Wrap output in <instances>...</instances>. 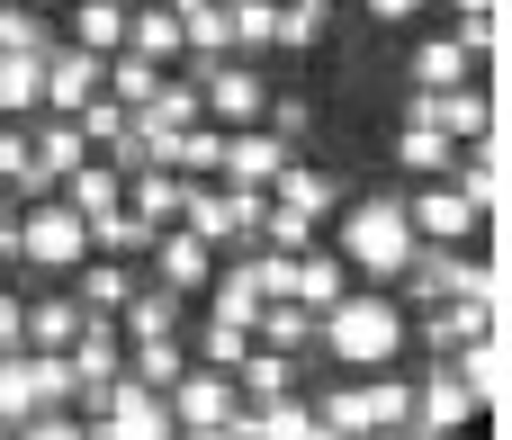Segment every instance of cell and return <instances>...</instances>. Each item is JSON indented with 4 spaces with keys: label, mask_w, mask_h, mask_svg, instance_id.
I'll return each mask as SVG.
<instances>
[{
    "label": "cell",
    "mask_w": 512,
    "mask_h": 440,
    "mask_svg": "<svg viewBox=\"0 0 512 440\" xmlns=\"http://www.w3.org/2000/svg\"><path fill=\"white\" fill-rule=\"evenodd\" d=\"M306 126H315V108H306V99H270V135H279V144H297Z\"/></svg>",
    "instance_id": "obj_36"
},
{
    "label": "cell",
    "mask_w": 512,
    "mask_h": 440,
    "mask_svg": "<svg viewBox=\"0 0 512 440\" xmlns=\"http://www.w3.org/2000/svg\"><path fill=\"white\" fill-rule=\"evenodd\" d=\"M9 261H18V198L0 189V270H9Z\"/></svg>",
    "instance_id": "obj_39"
},
{
    "label": "cell",
    "mask_w": 512,
    "mask_h": 440,
    "mask_svg": "<svg viewBox=\"0 0 512 440\" xmlns=\"http://www.w3.org/2000/svg\"><path fill=\"white\" fill-rule=\"evenodd\" d=\"M162 405H171L180 432H225V423L243 414V387H234L225 369H180V378L162 387Z\"/></svg>",
    "instance_id": "obj_7"
},
{
    "label": "cell",
    "mask_w": 512,
    "mask_h": 440,
    "mask_svg": "<svg viewBox=\"0 0 512 440\" xmlns=\"http://www.w3.org/2000/svg\"><path fill=\"white\" fill-rule=\"evenodd\" d=\"M315 351L342 369H396L414 351V315L396 306V288H342L315 315Z\"/></svg>",
    "instance_id": "obj_1"
},
{
    "label": "cell",
    "mask_w": 512,
    "mask_h": 440,
    "mask_svg": "<svg viewBox=\"0 0 512 440\" xmlns=\"http://www.w3.org/2000/svg\"><path fill=\"white\" fill-rule=\"evenodd\" d=\"M342 288H351V261H342L333 243H306V252L288 261V297H297V306H315V315H324Z\"/></svg>",
    "instance_id": "obj_15"
},
{
    "label": "cell",
    "mask_w": 512,
    "mask_h": 440,
    "mask_svg": "<svg viewBox=\"0 0 512 440\" xmlns=\"http://www.w3.org/2000/svg\"><path fill=\"white\" fill-rule=\"evenodd\" d=\"M171 9H189V0H171Z\"/></svg>",
    "instance_id": "obj_42"
},
{
    "label": "cell",
    "mask_w": 512,
    "mask_h": 440,
    "mask_svg": "<svg viewBox=\"0 0 512 440\" xmlns=\"http://www.w3.org/2000/svg\"><path fill=\"white\" fill-rule=\"evenodd\" d=\"M450 162H459L450 135H432V126H405V135H396V171H405V180H441Z\"/></svg>",
    "instance_id": "obj_26"
},
{
    "label": "cell",
    "mask_w": 512,
    "mask_h": 440,
    "mask_svg": "<svg viewBox=\"0 0 512 440\" xmlns=\"http://www.w3.org/2000/svg\"><path fill=\"white\" fill-rule=\"evenodd\" d=\"M90 261V225L63 207V198H27L18 207V261L9 270H27V279H72Z\"/></svg>",
    "instance_id": "obj_3"
},
{
    "label": "cell",
    "mask_w": 512,
    "mask_h": 440,
    "mask_svg": "<svg viewBox=\"0 0 512 440\" xmlns=\"http://www.w3.org/2000/svg\"><path fill=\"white\" fill-rule=\"evenodd\" d=\"M261 189H234V180H189V207H180V225L207 243V252H243L252 234H261Z\"/></svg>",
    "instance_id": "obj_4"
},
{
    "label": "cell",
    "mask_w": 512,
    "mask_h": 440,
    "mask_svg": "<svg viewBox=\"0 0 512 440\" xmlns=\"http://www.w3.org/2000/svg\"><path fill=\"white\" fill-rule=\"evenodd\" d=\"M180 369H189V360H180V333H171V342H135V351H126V378H135V387H153V396H162Z\"/></svg>",
    "instance_id": "obj_32"
},
{
    "label": "cell",
    "mask_w": 512,
    "mask_h": 440,
    "mask_svg": "<svg viewBox=\"0 0 512 440\" xmlns=\"http://www.w3.org/2000/svg\"><path fill=\"white\" fill-rule=\"evenodd\" d=\"M99 90H108V99H117L126 117H135V108H144V99L162 90V63H144V54H126V45H117V54L99 63Z\"/></svg>",
    "instance_id": "obj_23"
},
{
    "label": "cell",
    "mask_w": 512,
    "mask_h": 440,
    "mask_svg": "<svg viewBox=\"0 0 512 440\" xmlns=\"http://www.w3.org/2000/svg\"><path fill=\"white\" fill-rule=\"evenodd\" d=\"M0 440H9V432H0Z\"/></svg>",
    "instance_id": "obj_44"
},
{
    "label": "cell",
    "mask_w": 512,
    "mask_h": 440,
    "mask_svg": "<svg viewBox=\"0 0 512 440\" xmlns=\"http://www.w3.org/2000/svg\"><path fill=\"white\" fill-rule=\"evenodd\" d=\"M126 54H144V63H180V9L171 0H135L126 9Z\"/></svg>",
    "instance_id": "obj_17"
},
{
    "label": "cell",
    "mask_w": 512,
    "mask_h": 440,
    "mask_svg": "<svg viewBox=\"0 0 512 440\" xmlns=\"http://www.w3.org/2000/svg\"><path fill=\"white\" fill-rule=\"evenodd\" d=\"M459 81H477L468 54H459V36H432V45L414 54V90H459Z\"/></svg>",
    "instance_id": "obj_30"
},
{
    "label": "cell",
    "mask_w": 512,
    "mask_h": 440,
    "mask_svg": "<svg viewBox=\"0 0 512 440\" xmlns=\"http://www.w3.org/2000/svg\"><path fill=\"white\" fill-rule=\"evenodd\" d=\"M432 369H450L477 405H495V396H504V333H477V342H459V351L432 360Z\"/></svg>",
    "instance_id": "obj_19"
},
{
    "label": "cell",
    "mask_w": 512,
    "mask_h": 440,
    "mask_svg": "<svg viewBox=\"0 0 512 440\" xmlns=\"http://www.w3.org/2000/svg\"><path fill=\"white\" fill-rule=\"evenodd\" d=\"M153 279H162L171 297H189V288H207V279H216V252H207L189 225H162V234H153Z\"/></svg>",
    "instance_id": "obj_12"
},
{
    "label": "cell",
    "mask_w": 512,
    "mask_h": 440,
    "mask_svg": "<svg viewBox=\"0 0 512 440\" xmlns=\"http://www.w3.org/2000/svg\"><path fill=\"white\" fill-rule=\"evenodd\" d=\"M225 432H234V440H306V432H315V405L288 387V396H261V405H243Z\"/></svg>",
    "instance_id": "obj_14"
},
{
    "label": "cell",
    "mask_w": 512,
    "mask_h": 440,
    "mask_svg": "<svg viewBox=\"0 0 512 440\" xmlns=\"http://www.w3.org/2000/svg\"><path fill=\"white\" fill-rule=\"evenodd\" d=\"M36 9H45V0H36Z\"/></svg>",
    "instance_id": "obj_43"
},
{
    "label": "cell",
    "mask_w": 512,
    "mask_h": 440,
    "mask_svg": "<svg viewBox=\"0 0 512 440\" xmlns=\"http://www.w3.org/2000/svg\"><path fill=\"white\" fill-rule=\"evenodd\" d=\"M333 252L351 261V279H396L414 261V225H405V189H378V198H351L342 225H333Z\"/></svg>",
    "instance_id": "obj_2"
},
{
    "label": "cell",
    "mask_w": 512,
    "mask_h": 440,
    "mask_svg": "<svg viewBox=\"0 0 512 440\" xmlns=\"http://www.w3.org/2000/svg\"><path fill=\"white\" fill-rule=\"evenodd\" d=\"M18 342H27V297L0 279V351H18Z\"/></svg>",
    "instance_id": "obj_37"
},
{
    "label": "cell",
    "mask_w": 512,
    "mask_h": 440,
    "mask_svg": "<svg viewBox=\"0 0 512 440\" xmlns=\"http://www.w3.org/2000/svg\"><path fill=\"white\" fill-rule=\"evenodd\" d=\"M234 45H243V54L279 45V0H234Z\"/></svg>",
    "instance_id": "obj_34"
},
{
    "label": "cell",
    "mask_w": 512,
    "mask_h": 440,
    "mask_svg": "<svg viewBox=\"0 0 512 440\" xmlns=\"http://www.w3.org/2000/svg\"><path fill=\"white\" fill-rule=\"evenodd\" d=\"M252 342H261V351H288V360H315V306L270 297V306L252 315Z\"/></svg>",
    "instance_id": "obj_18"
},
{
    "label": "cell",
    "mask_w": 512,
    "mask_h": 440,
    "mask_svg": "<svg viewBox=\"0 0 512 440\" xmlns=\"http://www.w3.org/2000/svg\"><path fill=\"white\" fill-rule=\"evenodd\" d=\"M477 414H486V405H477L450 369H432V360H423V378H414V414H405V432H396V440H468Z\"/></svg>",
    "instance_id": "obj_5"
},
{
    "label": "cell",
    "mask_w": 512,
    "mask_h": 440,
    "mask_svg": "<svg viewBox=\"0 0 512 440\" xmlns=\"http://www.w3.org/2000/svg\"><path fill=\"white\" fill-rule=\"evenodd\" d=\"M450 9H459V18H495L504 0H450Z\"/></svg>",
    "instance_id": "obj_40"
},
{
    "label": "cell",
    "mask_w": 512,
    "mask_h": 440,
    "mask_svg": "<svg viewBox=\"0 0 512 440\" xmlns=\"http://www.w3.org/2000/svg\"><path fill=\"white\" fill-rule=\"evenodd\" d=\"M117 333H126V351H135V342H171V333H180V297H171L162 279H135V297L117 306Z\"/></svg>",
    "instance_id": "obj_16"
},
{
    "label": "cell",
    "mask_w": 512,
    "mask_h": 440,
    "mask_svg": "<svg viewBox=\"0 0 512 440\" xmlns=\"http://www.w3.org/2000/svg\"><path fill=\"white\" fill-rule=\"evenodd\" d=\"M405 225H414V243H477V234H486V216H477L450 180H423V189L405 198Z\"/></svg>",
    "instance_id": "obj_9"
},
{
    "label": "cell",
    "mask_w": 512,
    "mask_h": 440,
    "mask_svg": "<svg viewBox=\"0 0 512 440\" xmlns=\"http://www.w3.org/2000/svg\"><path fill=\"white\" fill-rule=\"evenodd\" d=\"M405 126H432V135H450V144H495V99H486L477 81H459V90H414V99H405Z\"/></svg>",
    "instance_id": "obj_6"
},
{
    "label": "cell",
    "mask_w": 512,
    "mask_h": 440,
    "mask_svg": "<svg viewBox=\"0 0 512 440\" xmlns=\"http://www.w3.org/2000/svg\"><path fill=\"white\" fill-rule=\"evenodd\" d=\"M72 297H81V315H117V306L135 297V270L99 252V261H81V270H72Z\"/></svg>",
    "instance_id": "obj_22"
},
{
    "label": "cell",
    "mask_w": 512,
    "mask_h": 440,
    "mask_svg": "<svg viewBox=\"0 0 512 440\" xmlns=\"http://www.w3.org/2000/svg\"><path fill=\"white\" fill-rule=\"evenodd\" d=\"M81 333V297H27V351H63Z\"/></svg>",
    "instance_id": "obj_27"
},
{
    "label": "cell",
    "mask_w": 512,
    "mask_h": 440,
    "mask_svg": "<svg viewBox=\"0 0 512 440\" xmlns=\"http://www.w3.org/2000/svg\"><path fill=\"white\" fill-rule=\"evenodd\" d=\"M261 198H270L279 216H306V225H324V216L342 207V180H333V171H306V162H288V171H279Z\"/></svg>",
    "instance_id": "obj_13"
},
{
    "label": "cell",
    "mask_w": 512,
    "mask_h": 440,
    "mask_svg": "<svg viewBox=\"0 0 512 440\" xmlns=\"http://www.w3.org/2000/svg\"><path fill=\"white\" fill-rule=\"evenodd\" d=\"M360 9H369L378 27H405V18H423V0H360Z\"/></svg>",
    "instance_id": "obj_38"
},
{
    "label": "cell",
    "mask_w": 512,
    "mask_h": 440,
    "mask_svg": "<svg viewBox=\"0 0 512 440\" xmlns=\"http://www.w3.org/2000/svg\"><path fill=\"white\" fill-rule=\"evenodd\" d=\"M198 351H207V369H225V378H234V369H243V351H252V333L207 315V324H198Z\"/></svg>",
    "instance_id": "obj_33"
},
{
    "label": "cell",
    "mask_w": 512,
    "mask_h": 440,
    "mask_svg": "<svg viewBox=\"0 0 512 440\" xmlns=\"http://www.w3.org/2000/svg\"><path fill=\"white\" fill-rule=\"evenodd\" d=\"M297 153L279 144V135H261V126H225V153H216V180H234V189H270L279 171H288Z\"/></svg>",
    "instance_id": "obj_10"
},
{
    "label": "cell",
    "mask_w": 512,
    "mask_h": 440,
    "mask_svg": "<svg viewBox=\"0 0 512 440\" xmlns=\"http://www.w3.org/2000/svg\"><path fill=\"white\" fill-rule=\"evenodd\" d=\"M9 440H90V423H81L72 405H54V414H27V423H18Z\"/></svg>",
    "instance_id": "obj_35"
},
{
    "label": "cell",
    "mask_w": 512,
    "mask_h": 440,
    "mask_svg": "<svg viewBox=\"0 0 512 440\" xmlns=\"http://www.w3.org/2000/svg\"><path fill=\"white\" fill-rule=\"evenodd\" d=\"M126 9L135 0H72V45L81 54H117L126 45Z\"/></svg>",
    "instance_id": "obj_24"
},
{
    "label": "cell",
    "mask_w": 512,
    "mask_h": 440,
    "mask_svg": "<svg viewBox=\"0 0 512 440\" xmlns=\"http://www.w3.org/2000/svg\"><path fill=\"white\" fill-rule=\"evenodd\" d=\"M99 63H108V54H81V45H45V90H36V117H72V108L99 90Z\"/></svg>",
    "instance_id": "obj_11"
},
{
    "label": "cell",
    "mask_w": 512,
    "mask_h": 440,
    "mask_svg": "<svg viewBox=\"0 0 512 440\" xmlns=\"http://www.w3.org/2000/svg\"><path fill=\"white\" fill-rule=\"evenodd\" d=\"M45 90V54H0V117H36Z\"/></svg>",
    "instance_id": "obj_29"
},
{
    "label": "cell",
    "mask_w": 512,
    "mask_h": 440,
    "mask_svg": "<svg viewBox=\"0 0 512 440\" xmlns=\"http://www.w3.org/2000/svg\"><path fill=\"white\" fill-rule=\"evenodd\" d=\"M180 440H234V432H180Z\"/></svg>",
    "instance_id": "obj_41"
},
{
    "label": "cell",
    "mask_w": 512,
    "mask_h": 440,
    "mask_svg": "<svg viewBox=\"0 0 512 440\" xmlns=\"http://www.w3.org/2000/svg\"><path fill=\"white\" fill-rule=\"evenodd\" d=\"M189 81L207 90V117H216V126H252V117L270 108V81H261L252 63H234V54H225V63H189Z\"/></svg>",
    "instance_id": "obj_8"
},
{
    "label": "cell",
    "mask_w": 512,
    "mask_h": 440,
    "mask_svg": "<svg viewBox=\"0 0 512 440\" xmlns=\"http://www.w3.org/2000/svg\"><path fill=\"white\" fill-rule=\"evenodd\" d=\"M126 207H135L144 225H180L189 180H180V171H162V162H153V171H126Z\"/></svg>",
    "instance_id": "obj_21"
},
{
    "label": "cell",
    "mask_w": 512,
    "mask_h": 440,
    "mask_svg": "<svg viewBox=\"0 0 512 440\" xmlns=\"http://www.w3.org/2000/svg\"><path fill=\"white\" fill-rule=\"evenodd\" d=\"M54 198H63V207H72V216L90 225V216H108V207H126V180H117V171H108V162L90 153L81 171H63V189H54Z\"/></svg>",
    "instance_id": "obj_20"
},
{
    "label": "cell",
    "mask_w": 512,
    "mask_h": 440,
    "mask_svg": "<svg viewBox=\"0 0 512 440\" xmlns=\"http://www.w3.org/2000/svg\"><path fill=\"white\" fill-rule=\"evenodd\" d=\"M234 387H243V405H261V396H288V387H297V360L252 342V351H243V369H234Z\"/></svg>",
    "instance_id": "obj_28"
},
{
    "label": "cell",
    "mask_w": 512,
    "mask_h": 440,
    "mask_svg": "<svg viewBox=\"0 0 512 440\" xmlns=\"http://www.w3.org/2000/svg\"><path fill=\"white\" fill-rule=\"evenodd\" d=\"M45 45H54V18L27 0H0V54H45Z\"/></svg>",
    "instance_id": "obj_31"
},
{
    "label": "cell",
    "mask_w": 512,
    "mask_h": 440,
    "mask_svg": "<svg viewBox=\"0 0 512 440\" xmlns=\"http://www.w3.org/2000/svg\"><path fill=\"white\" fill-rule=\"evenodd\" d=\"M153 234H162V225H144L135 207H108V216H90V252H108V261H135V252H153Z\"/></svg>",
    "instance_id": "obj_25"
}]
</instances>
